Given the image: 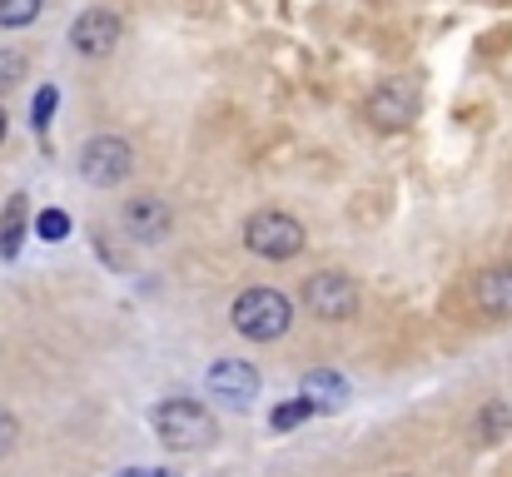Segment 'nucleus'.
<instances>
[{"label":"nucleus","instance_id":"obj_1","mask_svg":"<svg viewBox=\"0 0 512 477\" xmlns=\"http://www.w3.org/2000/svg\"><path fill=\"white\" fill-rule=\"evenodd\" d=\"M234 328L244 333V338H254V343H274V338H284L289 328H294V304L279 294V289H244L239 299H234Z\"/></svg>","mask_w":512,"mask_h":477},{"label":"nucleus","instance_id":"obj_2","mask_svg":"<svg viewBox=\"0 0 512 477\" xmlns=\"http://www.w3.org/2000/svg\"><path fill=\"white\" fill-rule=\"evenodd\" d=\"M304 244H309L304 224H299L294 214H284V209H259V214H249V224H244V249L259 254V259H269V264L299 259Z\"/></svg>","mask_w":512,"mask_h":477},{"label":"nucleus","instance_id":"obj_3","mask_svg":"<svg viewBox=\"0 0 512 477\" xmlns=\"http://www.w3.org/2000/svg\"><path fill=\"white\" fill-rule=\"evenodd\" d=\"M155 433H160V443L174 448V453H194V448H209L219 428H214V418L204 413V403L170 398V403L155 408Z\"/></svg>","mask_w":512,"mask_h":477},{"label":"nucleus","instance_id":"obj_4","mask_svg":"<svg viewBox=\"0 0 512 477\" xmlns=\"http://www.w3.org/2000/svg\"><path fill=\"white\" fill-rule=\"evenodd\" d=\"M130 169H135V150H130L120 135H95V140L80 150V174H85V184L115 189V184H125Z\"/></svg>","mask_w":512,"mask_h":477},{"label":"nucleus","instance_id":"obj_5","mask_svg":"<svg viewBox=\"0 0 512 477\" xmlns=\"http://www.w3.org/2000/svg\"><path fill=\"white\" fill-rule=\"evenodd\" d=\"M304 304H309V314L324 318V323H343V318L358 314V284L348 274H339V269L314 274L304 284Z\"/></svg>","mask_w":512,"mask_h":477},{"label":"nucleus","instance_id":"obj_6","mask_svg":"<svg viewBox=\"0 0 512 477\" xmlns=\"http://www.w3.org/2000/svg\"><path fill=\"white\" fill-rule=\"evenodd\" d=\"M368 120L378 130H408L418 120V85L413 80H383L368 100Z\"/></svg>","mask_w":512,"mask_h":477},{"label":"nucleus","instance_id":"obj_7","mask_svg":"<svg viewBox=\"0 0 512 477\" xmlns=\"http://www.w3.org/2000/svg\"><path fill=\"white\" fill-rule=\"evenodd\" d=\"M120 40H125V25H120L115 10H85V15H75V25H70V45H75L80 55H110Z\"/></svg>","mask_w":512,"mask_h":477},{"label":"nucleus","instance_id":"obj_8","mask_svg":"<svg viewBox=\"0 0 512 477\" xmlns=\"http://www.w3.org/2000/svg\"><path fill=\"white\" fill-rule=\"evenodd\" d=\"M120 219H125L130 239L155 244V239H165V229H170V204H165L160 194H135V199L120 209Z\"/></svg>","mask_w":512,"mask_h":477},{"label":"nucleus","instance_id":"obj_9","mask_svg":"<svg viewBox=\"0 0 512 477\" xmlns=\"http://www.w3.org/2000/svg\"><path fill=\"white\" fill-rule=\"evenodd\" d=\"M209 393L224 403H249L259 393V368H249L244 358H224L209 368Z\"/></svg>","mask_w":512,"mask_h":477},{"label":"nucleus","instance_id":"obj_10","mask_svg":"<svg viewBox=\"0 0 512 477\" xmlns=\"http://www.w3.org/2000/svg\"><path fill=\"white\" fill-rule=\"evenodd\" d=\"M473 299H478V309H483L488 318H512V264L478 274V289H473Z\"/></svg>","mask_w":512,"mask_h":477},{"label":"nucleus","instance_id":"obj_11","mask_svg":"<svg viewBox=\"0 0 512 477\" xmlns=\"http://www.w3.org/2000/svg\"><path fill=\"white\" fill-rule=\"evenodd\" d=\"M304 398H309L314 408H339L343 398H348V383H343L339 373H329V368H324V373H309V378H304Z\"/></svg>","mask_w":512,"mask_h":477},{"label":"nucleus","instance_id":"obj_12","mask_svg":"<svg viewBox=\"0 0 512 477\" xmlns=\"http://www.w3.org/2000/svg\"><path fill=\"white\" fill-rule=\"evenodd\" d=\"M20 234H25V194H15L10 209H5V219H0V254L5 259L20 249Z\"/></svg>","mask_w":512,"mask_h":477},{"label":"nucleus","instance_id":"obj_13","mask_svg":"<svg viewBox=\"0 0 512 477\" xmlns=\"http://www.w3.org/2000/svg\"><path fill=\"white\" fill-rule=\"evenodd\" d=\"M512 428V403H503V398H493L483 413H478V438L483 443H498L503 433Z\"/></svg>","mask_w":512,"mask_h":477},{"label":"nucleus","instance_id":"obj_14","mask_svg":"<svg viewBox=\"0 0 512 477\" xmlns=\"http://www.w3.org/2000/svg\"><path fill=\"white\" fill-rule=\"evenodd\" d=\"M40 15V0H0V25L5 30H20Z\"/></svg>","mask_w":512,"mask_h":477},{"label":"nucleus","instance_id":"obj_15","mask_svg":"<svg viewBox=\"0 0 512 477\" xmlns=\"http://www.w3.org/2000/svg\"><path fill=\"white\" fill-rule=\"evenodd\" d=\"M35 234H40L45 244H60V239L70 234V214H65V209H45V214L35 219Z\"/></svg>","mask_w":512,"mask_h":477},{"label":"nucleus","instance_id":"obj_16","mask_svg":"<svg viewBox=\"0 0 512 477\" xmlns=\"http://www.w3.org/2000/svg\"><path fill=\"white\" fill-rule=\"evenodd\" d=\"M309 413H314V403H309V398H294V403H279L269 423H274L279 433H289V428H299V423H304Z\"/></svg>","mask_w":512,"mask_h":477},{"label":"nucleus","instance_id":"obj_17","mask_svg":"<svg viewBox=\"0 0 512 477\" xmlns=\"http://www.w3.org/2000/svg\"><path fill=\"white\" fill-rule=\"evenodd\" d=\"M20 80H25V55L20 50H0V90H10Z\"/></svg>","mask_w":512,"mask_h":477},{"label":"nucleus","instance_id":"obj_18","mask_svg":"<svg viewBox=\"0 0 512 477\" xmlns=\"http://www.w3.org/2000/svg\"><path fill=\"white\" fill-rule=\"evenodd\" d=\"M55 100H60V95H55V85H45V90L35 95V125H40V130L50 125V115H55Z\"/></svg>","mask_w":512,"mask_h":477},{"label":"nucleus","instance_id":"obj_19","mask_svg":"<svg viewBox=\"0 0 512 477\" xmlns=\"http://www.w3.org/2000/svg\"><path fill=\"white\" fill-rule=\"evenodd\" d=\"M15 433H20V428H15V418H10V413L0 408V458H5V453L15 448Z\"/></svg>","mask_w":512,"mask_h":477},{"label":"nucleus","instance_id":"obj_20","mask_svg":"<svg viewBox=\"0 0 512 477\" xmlns=\"http://www.w3.org/2000/svg\"><path fill=\"white\" fill-rule=\"evenodd\" d=\"M120 477H179V473H170V468H125Z\"/></svg>","mask_w":512,"mask_h":477},{"label":"nucleus","instance_id":"obj_21","mask_svg":"<svg viewBox=\"0 0 512 477\" xmlns=\"http://www.w3.org/2000/svg\"><path fill=\"white\" fill-rule=\"evenodd\" d=\"M0 140H5V110H0Z\"/></svg>","mask_w":512,"mask_h":477},{"label":"nucleus","instance_id":"obj_22","mask_svg":"<svg viewBox=\"0 0 512 477\" xmlns=\"http://www.w3.org/2000/svg\"><path fill=\"white\" fill-rule=\"evenodd\" d=\"M398 477H408V473H398Z\"/></svg>","mask_w":512,"mask_h":477}]
</instances>
